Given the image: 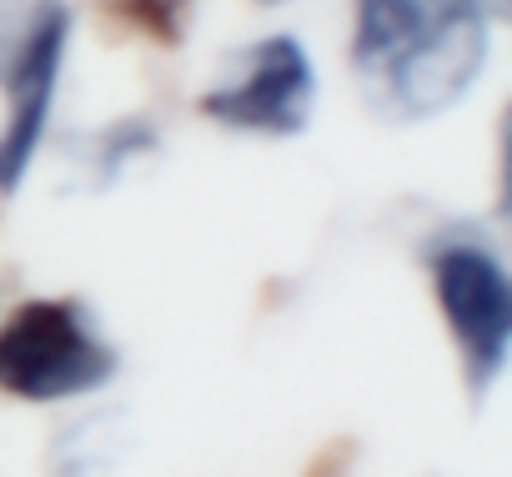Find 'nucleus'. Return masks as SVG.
Instances as JSON below:
<instances>
[{
	"label": "nucleus",
	"mask_w": 512,
	"mask_h": 477,
	"mask_svg": "<svg viewBox=\"0 0 512 477\" xmlns=\"http://www.w3.org/2000/svg\"><path fill=\"white\" fill-rule=\"evenodd\" d=\"M487 11H492V16H502V11H507V0H487Z\"/></svg>",
	"instance_id": "1a4fd4ad"
},
{
	"label": "nucleus",
	"mask_w": 512,
	"mask_h": 477,
	"mask_svg": "<svg viewBox=\"0 0 512 477\" xmlns=\"http://www.w3.org/2000/svg\"><path fill=\"white\" fill-rule=\"evenodd\" d=\"M487 0H357L352 71L387 121L452 111L492 56Z\"/></svg>",
	"instance_id": "f257e3e1"
},
{
	"label": "nucleus",
	"mask_w": 512,
	"mask_h": 477,
	"mask_svg": "<svg viewBox=\"0 0 512 477\" xmlns=\"http://www.w3.org/2000/svg\"><path fill=\"white\" fill-rule=\"evenodd\" d=\"M317 106V66L297 36L251 41L201 96V116L246 136H297Z\"/></svg>",
	"instance_id": "20e7f679"
},
{
	"label": "nucleus",
	"mask_w": 512,
	"mask_h": 477,
	"mask_svg": "<svg viewBox=\"0 0 512 477\" xmlns=\"http://www.w3.org/2000/svg\"><path fill=\"white\" fill-rule=\"evenodd\" d=\"M71 56V11L56 6L16 51V61L6 66V126H0V196H16L21 181L31 176L46 131H51V111L61 96V71Z\"/></svg>",
	"instance_id": "39448f33"
},
{
	"label": "nucleus",
	"mask_w": 512,
	"mask_h": 477,
	"mask_svg": "<svg viewBox=\"0 0 512 477\" xmlns=\"http://www.w3.org/2000/svg\"><path fill=\"white\" fill-rule=\"evenodd\" d=\"M116 347L76 297H36L0 322V392L16 402H76L116 377Z\"/></svg>",
	"instance_id": "f03ea898"
},
{
	"label": "nucleus",
	"mask_w": 512,
	"mask_h": 477,
	"mask_svg": "<svg viewBox=\"0 0 512 477\" xmlns=\"http://www.w3.org/2000/svg\"><path fill=\"white\" fill-rule=\"evenodd\" d=\"M267 6H282V0H267Z\"/></svg>",
	"instance_id": "9d476101"
},
{
	"label": "nucleus",
	"mask_w": 512,
	"mask_h": 477,
	"mask_svg": "<svg viewBox=\"0 0 512 477\" xmlns=\"http://www.w3.org/2000/svg\"><path fill=\"white\" fill-rule=\"evenodd\" d=\"M61 6V0H0V76L16 61V51L26 46V36Z\"/></svg>",
	"instance_id": "0eeeda50"
},
{
	"label": "nucleus",
	"mask_w": 512,
	"mask_h": 477,
	"mask_svg": "<svg viewBox=\"0 0 512 477\" xmlns=\"http://www.w3.org/2000/svg\"><path fill=\"white\" fill-rule=\"evenodd\" d=\"M156 151V126H146V121H116L111 131H101L96 141H91V156H86V166L96 171V191L101 186H111L126 166H136L141 156H151Z\"/></svg>",
	"instance_id": "423d86ee"
},
{
	"label": "nucleus",
	"mask_w": 512,
	"mask_h": 477,
	"mask_svg": "<svg viewBox=\"0 0 512 477\" xmlns=\"http://www.w3.org/2000/svg\"><path fill=\"white\" fill-rule=\"evenodd\" d=\"M61 477H91V467H86V462H81V457H71V462H66V467H61Z\"/></svg>",
	"instance_id": "6e6552de"
},
{
	"label": "nucleus",
	"mask_w": 512,
	"mask_h": 477,
	"mask_svg": "<svg viewBox=\"0 0 512 477\" xmlns=\"http://www.w3.org/2000/svg\"><path fill=\"white\" fill-rule=\"evenodd\" d=\"M432 292L442 307V322L457 342L467 387L477 397L492 392V382L507 367L512 352V282L502 257L482 236H437L427 247Z\"/></svg>",
	"instance_id": "7ed1b4c3"
}]
</instances>
